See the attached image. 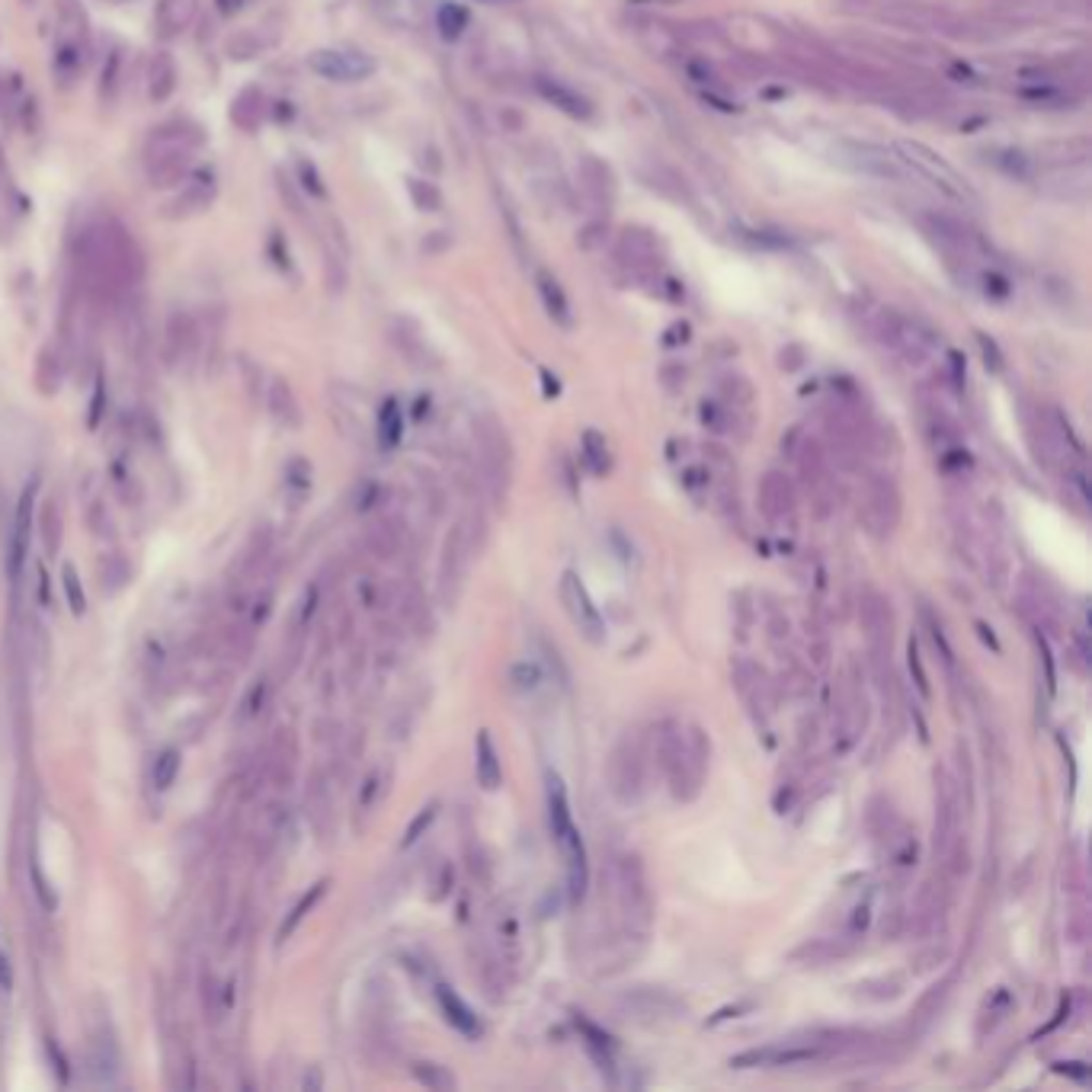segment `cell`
<instances>
[{"mask_svg": "<svg viewBox=\"0 0 1092 1092\" xmlns=\"http://www.w3.org/2000/svg\"><path fill=\"white\" fill-rule=\"evenodd\" d=\"M657 762L667 776L669 794L683 805L696 801L705 788L708 776V760H712V740H708L705 731L699 724L692 728H683L676 717H667V721L657 724Z\"/></svg>", "mask_w": 1092, "mask_h": 1092, "instance_id": "cell-1", "label": "cell"}, {"mask_svg": "<svg viewBox=\"0 0 1092 1092\" xmlns=\"http://www.w3.org/2000/svg\"><path fill=\"white\" fill-rule=\"evenodd\" d=\"M202 129L186 119H170L151 131L145 145V174L147 183L174 186L179 183L192 167H196V151L202 147Z\"/></svg>", "mask_w": 1092, "mask_h": 1092, "instance_id": "cell-2", "label": "cell"}, {"mask_svg": "<svg viewBox=\"0 0 1092 1092\" xmlns=\"http://www.w3.org/2000/svg\"><path fill=\"white\" fill-rule=\"evenodd\" d=\"M548 823H551V837H555L558 849H561V859H564V869H567V894H571L574 903H580L583 894H587V887H590L587 846H583L580 830H577V823H574L567 788L555 772H548Z\"/></svg>", "mask_w": 1092, "mask_h": 1092, "instance_id": "cell-3", "label": "cell"}, {"mask_svg": "<svg viewBox=\"0 0 1092 1092\" xmlns=\"http://www.w3.org/2000/svg\"><path fill=\"white\" fill-rule=\"evenodd\" d=\"M615 900H619V914L625 919V932L631 939L644 942L654 926V891L641 855L625 853L615 865Z\"/></svg>", "mask_w": 1092, "mask_h": 1092, "instance_id": "cell-4", "label": "cell"}, {"mask_svg": "<svg viewBox=\"0 0 1092 1092\" xmlns=\"http://www.w3.org/2000/svg\"><path fill=\"white\" fill-rule=\"evenodd\" d=\"M558 592H561V603H564L567 615H571L574 628L580 631L592 647L606 644V619H603V612H599V606L592 603V596H590L587 583L580 580V574L577 571L561 574Z\"/></svg>", "mask_w": 1092, "mask_h": 1092, "instance_id": "cell-5", "label": "cell"}, {"mask_svg": "<svg viewBox=\"0 0 1092 1092\" xmlns=\"http://www.w3.org/2000/svg\"><path fill=\"white\" fill-rule=\"evenodd\" d=\"M865 728H869V696H865L859 663L849 660L839 692V753L853 750Z\"/></svg>", "mask_w": 1092, "mask_h": 1092, "instance_id": "cell-6", "label": "cell"}, {"mask_svg": "<svg viewBox=\"0 0 1092 1092\" xmlns=\"http://www.w3.org/2000/svg\"><path fill=\"white\" fill-rule=\"evenodd\" d=\"M609 788L619 805H638L644 794V760L635 737H622L609 756Z\"/></svg>", "mask_w": 1092, "mask_h": 1092, "instance_id": "cell-7", "label": "cell"}, {"mask_svg": "<svg viewBox=\"0 0 1092 1092\" xmlns=\"http://www.w3.org/2000/svg\"><path fill=\"white\" fill-rule=\"evenodd\" d=\"M859 619L865 628V641H869V663H891V638H894V615L891 603L881 596L878 590H865L859 599Z\"/></svg>", "mask_w": 1092, "mask_h": 1092, "instance_id": "cell-8", "label": "cell"}, {"mask_svg": "<svg viewBox=\"0 0 1092 1092\" xmlns=\"http://www.w3.org/2000/svg\"><path fill=\"white\" fill-rule=\"evenodd\" d=\"M760 513L778 532L798 529V490L782 471H769L760 484Z\"/></svg>", "mask_w": 1092, "mask_h": 1092, "instance_id": "cell-9", "label": "cell"}, {"mask_svg": "<svg viewBox=\"0 0 1092 1092\" xmlns=\"http://www.w3.org/2000/svg\"><path fill=\"white\" fill-rule=\"evenodd\" d=\"M862 519L875 538H887L897 529V522H900V490H897V484L891 478L878 474V478L869 481Z\"/></svg>", "mask_w": 1092, "mask_h": 1092, "instance_id": "cell-10", "label": "cell"}, {"mask_svg": "<svg viewBox=\"0 0 1092 1092\" xmlns=\"http://www.w3.org/2000/svg\"><path fill=\"white\" fill-rule=\"evenodd\" d=\"M308 68L311 74L324 77V81H337V84H353L365 81L369 74H376V61L365 52H346V49H317L308 54Z\"/></svg>", "mask_w": 1092, "mask_h": 1092, "instance_id": "cell-11", "label": "cell"}, {"mask_svg": "<svg viewBox=\"0 0 1092 1092\" xmlns=\"http://www.w3.org/2000/svg\"><path fill=\"white\" fill-rule=\"evenodd\" d=\"M935 855L946 859L948 846L958 839V817H961V794L948 769L935 766Z\"/></svg>", "mask_w": 1092, "mask_h": 1092, "instance_id": "cell-12", "label": "cell"}, {"mask_svg": "<svg viewBox=\"0 0 1092 1092\" xmlns=\"http://www.w3.org/2000/svg\"><path fill=\"white\" fill-rule=\"evenodd\" d=\"M823 1048L817 1044H769V1048H750L744 1054L731 1057V1067L734 1070H750V1067H794V1064H810V1060H821Z\"/></svg>", "mask_w": 1092, "mask_h": 1092, "instance_id": "cell-13", "label": "cell"}, {"mask_svg": "<svg viewBox=\"0 0 1092 1092\" xmlns=\"http://www.w3.org/2000/svg\"><path fill=\"white\" fill-rule=\"evenodd\" d=\"M487 951H494L497 958L506 964V967H516L519 964V951H522V942H519V919L513 914L506 903H497L494 910H490V919H487Z\"/></svg>", "mask_w": 1092, "mask_h": 1092, "instance_id": "cell-14", "label": "cell"}, {"mask_svg": "<svg viewBox=\"0 0 1092 1092\" xmlns=\"http://www.w3.org/2000/svg\"><path fill=\"white\" fill-rule=\"evenodd\" d=\"M29 532H33V490H23L17 516H13L10 548H7V574H10V580H20L23 561H26L29 551Z\"/></svg>", "mask_w": 1092, "mask_h": 1092, "instance_id": "cell-15", "label": "cell"}, {"mask_svg": "<svg viewBox=\"0 0 1092 1092\" xmlns=\"http://www.w3.org/2000/svg\"><path fill=\"white\" fill-rule=\"evenodd\" d=\"M212 199H215L212 177L190 179V183H186L183 190H179L177 196L167 202V212H163V215L174 218V222H179V218H192V215L206 212V208L212 206Z\"/></svg>", "mask_w": 1092, "mask_h": 1092, "instance_id": "cell-16", "label": "cell"}, {"mask_svg": "<svg viewBox=\"0 0 1092 1092\" xmlns=\"http://www.w3.org/2000/svg\"><path fill=\"white\" fill-rule=\"evenodd\" d=\"M436 1003H439L442 1016H446V1022H449L452 1028H455V1032H462L465 1038H481L484 1028H481L478 1016H474V1009L455 993V990L446 987V984H439V987H436Z\"/></svg>", "mask_w": 1092, "mask_h": 1092, "instance_id": "cell-17", "label": "cell"}, {"mask_svg": "<svg viewBox=\"0 0 1092 1092\" xmlns=\"http://www.w3.org/2000/svg\"><path fill=\"white\" fill-rule=\"evenodd\" d=\"M900 151L907 154V161H910V163H916L919 174L930 177L935 186H942V190H948V192H961V186H958L961 179H958V174L948 167L946 161L935 158L930 147H923V145H907V142H903V145H900Z\"/></svg>", "mask_w": 1092, "mask_h": 1092, "instance_id": "cell-18", "label": "cell"}, {"mask_svg": "<svg viewBox=\"0 0 1092 1092\" xmlns=\"http://www.w3.org/2000/svg\"><path fill=\"white\" fill-rule=\"evenodd\" d=\"M474 776H478V785L484 792H497L503 782L500 753H497L490 731H478V740H474Z\"/></svg>", "mask_w": 1092, "mask_h": 1092, "instance_id": "cell-19", "label": "cell"}, {"mask_svg": "<svg viewBox=\"0 0 1092 1092\" xmlns=\"http://www.w3.org/2000/svg\"><path fill=\"white\" fill-rule=\"evenodd\" d=\"M179 84V68L170 52H158L151 58V68H147V97L151 103H167L177 93Z\"/></svg>", "mask_w": 1092, "mask_h": 1092, "instance_id": "cell-20", "label": "cell"}, {"mask_svg": "<svg viewBox=\"0 0 1092 1092\" xmlns=\"http://www.w3.org/2000/svg\"><path fill=\"white\" fill-rule=\"evenodd\" d=\"M196 13H199L196 0H161L158 10H154V23H158V33L163 38H174L183 29L192 26Z\"/></svg>", "mask_w": 1092, "mask_h": 1092, "instance_id": "cell-21", "label": "cell"}, {"mask_svg": "<svg viewBox=\"0 0 1092 1092\" xmlns=\"http://www.w3.org/2000/svg\"><path fill=\"white\" fill-rule=\"evenodd\" d=\"M196 340H199V331H196V321H192L186 311H174L167 321V356L170 362H183L186 356L196 349Z\"/></svg>", "mask_w": 1092, "mask_h": 1092, "instance_id": "cell-22", "label": "cell"}, {"mask_svg": "<svg viewBox=\"0 0 1092 1092\" xmlns=\"http://www.w3.org/2000/svg\"><path fill=\"white\" fill-rule=\"evenodd\" d=\"M577 1025H580L583 1044H587L590 1057L596 1060L599 1073H603L609 1083H615V1044H612V1038L603 1032V1028H596V1025H592V1022H587V1019H577Z\"/></svg>", "mask_w": 1092, "mask_h": 1092, "instance_id": "cell-23", "label": "cell"}, {"mask_svg": "<svg viewBox=\"0 0 1092 1092\" xmlns=\"http://www.w3.org/2000/svg\"><path fill=\"white\" fill-rule=\"evenodd\" d=\"M263 115H267V97H263V90L244 87L238 97L231 100V122L238 129H244V131L260 129Z\"/></svg>", "mask_w": 1092, "mask_h": 1092, "instance_id": "cell-24", "label": "cell"}, {"mask_svg": "<svg viewBox=\"0 0 1092 1092\" xmlns=\"http://www.w3.org/2000/svg\"><path fill=\"white\" fill-rule=\"evenodd\" d=\"M535 87H538V93H542L545 100H548V103H555L561 113L574 115V119H587V115H590V103L577 90L567 87V84L548 81V77H538Z\"/></svg>", "mask_w": 1092, "mask_h": 1092, "instance_id": "cell-25", "label": "cell"}, {"mask_svg": "<svg viewBox=\"0 0 1092 1092\" xmlns=\"http://www.w3.org/2000/svg\"><path fill=\"white\" fill-rule=\"evenodd\" d=\"M535 283H538V295H542V301H545V311H548L561 327H571V301H567L564 288L558 285V279L551 276V272L538 269Z\"/></svg>", "mask_w": 1092, "mask_h": 1092, "instance_id": "cell-26", "label": "cell"}, {"mask_svg": "<svg viewBox=\"0 0 1092 1092\" xmlns=\"http://www.w3.org/2000/svg\"><path fill=\"white\" fill-rule=\"evenodd\" d=\"M903 990H907L903 974H884V977H869L862 984H855V996L869 1003H891L897 996H903Z\"/></svg>", "mask_w": 1092, "mask_h": 1092, "instance_id": "cell-27", "label": "cell"}, {"mask_svg": "<svg viewBox=\"0 0 1092 1092\" xmlns=\"http://www.w3.org/2000/svg\"><path fill=\"white\" fill-rule=\"evenodd\" d=\"M404 439V413L394 397H388L378 410V442L381 449H397Z\"/></svg>", "mask_w": 1092, "mask_h": 1092, "instance_id": "cell-28", "label": "cell"}, {"mask_svg": "<svg viewBox=\"0 0 1092 1092\" xmlns=\"http://www.w3.org/2000/svg\"><path fill=\"white\" fill-rule=\"evenodd\" d=\"M628 1006H631V1009H638V1012H644V1016H669V1012L680 1009V1003H676L673 996L663 993V990H654V987L631 990Z\"/></svg>", "mask_w": 1092, "mask_h": 1092, "instance_id": "cell-29", "label": "cell"}, {"mask_svg": "<svg viewBox=\"0 0 1092 1092\" xmlns=\"http://www.w3.org/2000/svg\"><path fill=\"white\" fill-rule=\"evenodd\" d=\"M327 887H331V881H317L315 887H311V891H305L299 897V903H295L292 910H288V916H285V923L279 926V942H285L288 935H292L295 930H299L301 926V919H305L311 910L317 907V903H321V897L327 894Z\"/></svg>", "mask_w": 1092, "mask_h": 1092, "instance_id": "cell-30", "label": "cell"}, {"mask_svg": "<svg viewBox=\"0 0 1092 1092\" xmlns=\"http://www.w3.org/2000/svg\"><path fill=\"white\" fill-rule=\"evenodd\" d=\"M951 984H955V977H946V980L932 984L923 996H919L916 1012H914V1022H916L919 1028H926V1025H930V1022L942 1012V1006H946L948 993H951Z\"/></svg>", "mask_w": 1092, "mask_h": 1092, "instance_id": "cell-31", "label": "cell"}, {"mask_svg": "<svg viewBox=\"0 0 1092 1092\" xmlns=\"http://www.w3.org/2000/svg\"><path fill=\"white\" fill-rule=\"evenodd\" d=\"M923 622H926V631H930V638H932V647L935 651H939V660H942V667H946V673L951 676V680H955L958 676V660H955V647L948 644V638H946V628H942V622L935 619L932 615V609L930 606H923Z\"/></svg>", "mask_w": 1092, "mask_h": 1092, "instance_id": "cell-32", "label": "cell"}, {"mask_svg": "<svg viewBox=\"0 0 1092 1092\" xmlns=\"http://www.w3.org/2000/svg\"><path fill=\"white\" fill-rule=\"evenodd\" d=\"M1012 1009V993L1006 987H996L993 993L987 996V1006L984 1012H980V1022H977V1035L984 1038L987 1032H993L996 1025L1006 1019V1012Z\"/></svg>", "mask_w": 1092, "mask_h": 1092, "instance_id": "cell-33", "label": "cell"}, {"mask_svg": "<svg viewBox=\"0 0 1092 1092\" xmlns=\"http://www.w3.org/2000/svg\"><path fill=\"white\" fill-rule=\"evenodd\" d=\"M269 408H272V413H276L279 420H283V423H288V426H299V423H301V417H299V404H295V394H292V388H288L283 378H276V381H272V392H269Z\"/></svg>", "mask_w": 1092, "mask_h": 1092, "instance_id": "cell-34", "label": "cell"}, {"mask_svg": "<svg viewBox=\"0 0 1092 1092\" xmlns=\"http://www.w3.org/2000/svg\"><path fill=\"white\" fill-rule=\"evenodd\" d=\"M839 955H846V948L839 946V939L833 942V939H810V942H805V946H801L798 951H794V961H807V964H826V961H833V958H839Z\"/></svg>", "mask_w": 1092, "mask_h": 1092, "instance_id": "cell-35", "label": "cell"}, {"mask_svg": "<svg viewBox=\"0 0 1092 1092\" xmlns=\"http://www.w3.org/2000/svg\"><path fill=\"white\" fill-rule=\"evenodd\" d=\"M413 1076H417V1083H423L426 1089L433 1092H449L455 1089V1076H452L442 1064H430V1060H420V1064H413Z\"/></svg>", "mask_w": 1092, "mask_h": 1092, "instance_id": "cell-36", "label": "cell"}, {"mask_svg": "<svg viewBox=\"0 0 1092 1092\" xmlns=\"http://www.w3.org/2000/svg\"><path fill=\"white\" fill-rule=\"evenodd\" d=\"M583 462L590 465L592 474H606V471H609V449H606V439L596 430L583 433Z\"/></svg>", "mask_w": 1092, "mask_h": 1092, "instance_id": "cell-37", "label": "cell"}, {"mask_svg": "<svg viewBox=\"0 0 1092 1092\" xmlns=\"http://www.w3.org/2000/svg\"><path fill=\"white\" fill-rule=\"evenodd\" d=\"M462 529H455V532L449 535L446 542V558H442V583H452L462 577V567H465V548H462Z\"/></svg>", "mask_w": 1092, "mask_h": 1092, "instance_id": "cell-38", "label": "cell"}, {"mask_svg": "<svg viewBox=\"0 0 1092 1092\" xmlns=\"http://www.w3.org/2000/svg\"><path fill=\"white\" fill-rule=\"evenodd\" d=\"M179 766H183V760H179V750H174V746H170V750H163L158 760H154V788H158V792H167V788L177 782Z\"/></svg>", "mask_w": 1092, "mask_h": 1092, "instance_id": "cell-39", "label": "cell"}, {"mask_svg": "<svg viewBox=\"0 0 1092 1092\" xmlns=\"http://www.w3.org/2000/svg\"><path fill=\"white\" fill-rule=\"evenodd\" d=\"M119 77H122V52H109L106 54V65H103V81H100V93H103L106 103H113L115 93H119Z\"/></svg>", "mask_w": 1092, "mask_h": 1092, "instance_id": "cell-40", "label": "cell"}, {"mask_svg": "<svg viewBox=\"0 0 1092 1092\" xmlns=\"http://www.w3.org/2000/svg\"><path fill=\"white\" fill-rule=\"evenodd\" d=\"M436 23H439V33L446 38H458L462 29L468 26V10L458 4H446L439 13H436Z\"/></svg>", "mask_w": 1092, "mask_h": 1092, "instance_id": "cell-41", "label": "cell"}, {"mask_svg": "<svg viewBox=\"0 0 1092 1092\" xmlns=\"http://www.w3.org/2000/svg\"><path fill=\"white\" fill-rule=\"evenodd\" d=\"M61 583H65V596H68V606H71L74 615H84L87 612V596H84V587H81V577L71 564L61 567Z\"/></svg>", "mask_w": 1092, "mask_h": 1092, "instance_id": "cell-42", "label": "cell"}, {"mask_svg": "<svg viewBox=\"0 0 1092 1092\" xmlns=\"http://www.w3.org/2000/svg\"><path fill=\"white\" fill-rule=\"evenodd\" d=\"M907 663H910V676H914V685H916L919 699L930 701L932 699L930 676H926V667H923V660H919V647H916L914 638H910V644H907Z\"/></svg>", "mask_w": 1092, "mask_h": 1092, "instance_id": "cell-43", "label": "cell"}, {"mask_svg": "<svg viewBox=\"0 0 1092 1092\" xmlns=\"http://www.w3.org/2000/svg\"><path fill=\"white\" fill-rule=\"evenodd\" d=\"M436 814H439V805H436V801H433V805H426L423 810H420V814H417V817H413V821H410L408 833H404L401 846L408 849V846H413V842H417L420 837H423V833H426V830H430V826H433Z\"/></svg>", "mask_w": 1092, "mask_h": 1092, "instance_id": "cell-44", "label": "cell"}, {"mask_svg": "<svg viewBox=\"0 0 1092 1092\" xmlns=\"http://www.w3.org/2000/svg\"><path fill=\"white\" fill-rule=\"evenodd\" d=\"M510 683L522 692H532V689H538V683H542V667H538V663H516V667L510 669Z\"/></svg>", "mask_w": 1092, "mask_h": 1092, "instance_id": "cell-45", "label": "cell"}, {"mask_svg": "<svg viewBox=\"0 0 1092 1092\" xmlns=\"http://www.w3.org/2000/svg\"><path fill=\"white\" fill-rule=\"evenodd\" d=\"M903 930H907V910H903L900 903H891V907L884 910V916H881V935H884L887 942H894Z\"/></svg>", "mask_w": 1092, "mask_h": 1092, "instance_id": "cell-46", "label": "cell"}, {"mask_svg": "<svg viewBox=\"0 0 1092 1092\" xmlns=\"http://www.w3.org/2000/svg\"><path fill=\"white\" fill-rule=\"evenodd\" d=\"M683 487L692 497H705L708 487H712V471L708 468H689V471H683Z\"/></svg>", "mask_w": 1092, "mask_h": 1092, "instance_id": "cell-47", "label": "cell"}, {"mask_svg": "<svg viewBox=\"0 0 1092 1092\" xmlns=\"http://www.w3.org/2000/svg\"><path fill=\"white\" fill-rule=\"evenodd\" d=\"M260 49H263V42L254 33H240V36H234L231 42H228L231 58H254V54L260 52Z\"/></svg>", "mask_w": 1092, "mask_h": 1092, "instance_id": "cell-48", "label": "cell"}, {"mask_svg": "<svg viewBox=\"0 0 1092 1092\" xmlns=\"http://www.w3.org/2000/svg\"><path fill=\"white\" fill-rule=\"evenodd\" d=\"M869 923H871V897H865L862 903H855L853 907L846 930H849V935H862L865 930H869Z\"/></svg>", "mask_w": 1092, "mask_h": 1092, "instance_id": "cell-49", "label": "cell"}, {"mask_svg": "<svg viewBox=\"0 0 1092 1092\" xmlns=\"http://www.w3.org/2000/svg\"><path fill=\"white\" fill-rule=\"evenodd\" d=\"M1054 1070L1060 1076H1070L1076 1083H1089V1064H1083V1060H1060V1064H1054Z\"/></svg>", "mask_w": 1092, "mask_h": 1092, "instance_id": "cell-50", "label": "cell"}, {"mask_svg": "<svg viewBox=\"0 0 1092 1092\" xmlns=\"http://www.w3.org/2000/svg\"><path fill=\"white\" fill-rule=\"evenodd\" d=\"M299 174H301V186H305L308 192H315V196H324V183H321V177H317V170L311 167L308 161H299Z\"/></svg>", "mask_w": 1092, "mask_h": 1092, "instance_id": "cell-51", "label": "cell"}, {"mask_svg": "<svg viewBox=\"0 0 1092 1092\" xmlns=\"http://www.w3.org/2000/svg\"><path fill=\"white\" fill-rule=\"evenodd\" d=\"M103 401H106V385H103V378H97V388H93V404H90V417H87L90 430H97V426H100V417H103Z\"/></svg>", "mask_w": 1092, "mask_h": 1092, "instance_id": "cell-52", "label": "cell"}, {"mask_svg": "<svg viewBox=\"0 0 1092 1092\" xmlns=\"http://www.w3.org/2000/svg\"><path fill=\"white\" fill-rule=\"evenodd\" d=\"M946 955H948V951H946V948H939V942H935V946H930V951H923V955H916V958H914V964H916L914 971H916V974H919V971H930V967H935L939 961H946Z\"/></svg>", "mask_w": 1092, "mask_h": 1092, "instance_id": "cell-53", "label": "cell"}, {"mask_svg": "<svg viewBox=\"0 0 1092 1092\" xmlns=\"http://www.w3.org/2000/svg\"><path fill=\"white\" fill-rule=\"evenodd\" d=\"M33 881H36V894L38 900H42L45 910H54V903H58V897L49 891V881L42 878V871H38V865H33Z\"/></svg>", "mask_w": 1092, "mask_h": 1092, "instance_id": "cell-54", "label": "cell"}, {"mask_svg": "<svg viewBox=\"0 0 1092 1092\" xmlns=\"http://www.w3.org/2000/svg\"><path fill=\"white\" fill-rule=\"evenodd\" d=\"M701 423H705L708 430L721 433V430H724V423H728V420H724V413L717 410V404H701Z\"/></svg>", "mask_w": 1092, "mask_h": 1092, "instance_id": "cell-55", "label": "cell"}, {"mask_svg": "<svg viewBox=\"0 0 1092 1092\" xmlns=\"http://www.w3.org/2000/svg\"><path fill=\"white\" fill-rule=\"evenodd\" d=\"M980 349H984V359H987V369H993V372H1000L1003 369V356H1000V349H996V343L993 340H987L984 333H980Z\"/></svg>", "mask_w": 1092, "mask_h": 1092, "instance_id": "cell-56", "label": "cell"}, {"mask_svg": "<svg viewBox=\"0 0 1092 1092\" xmlns=\"http://www.w3.org/2000/svg\"><path fill=\"white\" fill-rule=\"evenodd\" d=\"M1035 641H1038V651H1041V657H1044V669H1048V689L1054 692V663H1051V651H1048V641H1044L1041 638V631H1035Z\"/></svg>", "mask_w": 1092, "mask_h": 1092, "instance_id": "cell-57", "label": "cell"}, {"mask_svg": "<svg viewBox=\"0 0 1092 1092\" xmlns=\"http://www.w3.org/2000/svg\"><path fill=\"white\" fill-rule=\"evenodd\" d=\"M263 699H267V683H256L254 689H251V696H247V701H244L247 715H256V712H260Z\"/></svg>", "mask_w": 1092, "mask_h": 1092, "instance_id": "cell-58", "label": "cell"}, {"mask_svg": "<svg viewBox=\"0 0 1092 1092\" xmlns=\"http://www.w3.org/2000/svg\"><path fill=\"white\" fill-rule=\"evenodd\" d=\"M0 987L10 990L13 987V967H10V958L0 951Z\"/></svg>", "mask_w": 1092, "mask_h": 1092, "instance_id": "cell-59", "label": "cell"}, {"mask_svg": "<svg viewBox=\"0 0 1092 1092\" xmlns=\"http://www.w3.org/2000/svg\"><path fill=\"white\" fill-rule=\"evenodd\" d=\"M974 628H977V631H980V638H984V641H987L990 647H993V651H996V654H1000V641H996V635H993V628H990V625H987V622H974Z\"/></svg>", "mask_w": 1092, "mask_h": 1092, "instance_id": "cell-60", "label": "cell"}, {"mask_svg": "<svg viewBox=\"0 0 1092 1092\" xmlns=\"http://www.w3.org/2000/svg\"><path fill=\"white\" fill-rule=\"evenodd\" d=\"M218 4V10L224 13V17H231L234 10H240V4H244V0H215Z\"/></svg>", "mask_w": 1092, "mask_h": 1092, "instance_id": "cell-61", "label": "cell"}, {"mask_svg": "<svg viewBox=\"0 0 1092 1092\" xmlns=\"http://www.w3.org/2000/svg\"><path fill=\"white\" fill-rule=\"evenodd\" d=\"M542 381H545V394H548V397H555V394L561 392V388H558V378L551 381V372H542Z\"/></svg>", "mask_w": 1092, "mask_h": 1092, "instance_id": "cell-62", "label": "cell"}, {"mask_svg": "<svg viewBox=\"0 0 1092 1092\" xmlns=\"http://www.w3.org/2000/svg\"><path fill=\"white\" fill-rule=\"evenodd\" d=\"M7 183V161H4V147H0V190H4Z\"/></svg>", "mask_w": 1092, "mask_h": 1092, "instance_id": "cell-63", "label": "cell"}]
</instances>
